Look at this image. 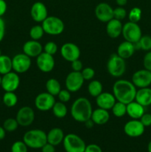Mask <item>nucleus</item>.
Here are the masks:
<instances>
[{
    "instance_id": "1",
    "label": "nucleus",
    "mask_w": 151,
    "mask_h": 152,
    "mask_svg": "<svg viewBox=\"0 0 151 152\" xmlns=\"http://www.w3.org/2000/svg\"><path fill=\"white\" fill-rule=\"evenodd\" d=\"M136 87L131 81L127 80H118L113 86V94L116 101L128 104L135 100Z\"/></svg>"
},
{
    "instance_id": "2",
    "label": "nucleus",
    "mask_w": 151,
    "mask_h": 152,
    "mask_svg": "<svg viewBox=\"0 0 151 152\" xmlns=\"http://www.w3.org/2000/svg\"><path fill=\"white\" fill-rule=\"evenodd\" d=\"M93 107L90 101L86 97H78L73 102L70 108V114L74 120L83 123L91 118Z\"/></svg>"
},
{
    "instance_id": "3",
    "label": "nucleus",
    "mask_w": 151,
    "mask_h": 152,
    "mask_svg": "<svg viewBox=\"0 0 151 152\" xmlns=\"http://www.w3.org/2000/svg\"><path fill=\"white\" fill-rule=\"evenodd\" d=\"M23 141L30 148L39 149L47 142V134L41 129H32L25 133Z\"/></svg>"
},
{
    "instance_id": "4",
    "label": "nucleus",
    "mask_w": 151,
    "mask_h": 152,
    "mask_svg": "<svg viewBox=\"0 0 151 152\" xmlns=\"http://www.w3.org/2000/svg\"><path fill=\"white\" fill-rule=\"evenodd\" d=\"M126 68L125 59L120 57L117 53L110 55L107 63V69L111 77L119 78L124 74Z\"/></svg>"
},
{
    "instance_id": "5",
    "label": "nucleus",
    "mask_w": 151,
    "mask_h": 152,
    "mask_svg": "<svg viewBox=\"0 0 151 152\" xmlns=\"http://www.w3.org/2000/svg\"><path fill=\"white\" fill-rule=\"evenodd\" d=\"M41 26L44 33L48 35L58 36L63 33L65 23L60 18L55 16H48L42 22Z\"/></svg>"
},
{
    "instance_id": "6",
    "label": "nucleus",
    "mask_w": 151,
    "mask_h": 152,
    "mask_svg": "<svg viewBox=\"0 0 151 152\" xmlns=\"http://www.w3.org/2000/svg\"><path fill=\"white\" fill-rule=\"evenodd\" d=\"M62 143L66 152H84L87 145L78 135L73 133L65 135Z\"/></svg>"
},
{
    "instance_id": "7",
    "label": "nucleus",
    "mask_w": 151,
    "mask_h": 152,
    "mask_svg": "<svg viewBox=\"0 0 151 152\" xmlns=\"http://www.w3.org/2000/svg\"><path fill=\"white\" fill-rule=\"evenodd\" d=\"M121 35L123 36L125 41L132 43L137 42L142 37V29L138 23L129 21L128 22H126L123 25Z\"/></svg>"
},
{
    "instance_id": "8",
    "label": "nucleus",
    "mask_w": 151,
    "mask_h": 152,
    "mask_svg": "<svg viewBox=\"0 0 151 152\" xmlns=\"http://www.w3.org/2000/svg\"><path fill=\"white\" fill-rule=\"evenodd\" d=\"M31 58L24 53H17L12 58L13 71L17 74H24L30 68Z\"/></svg>"
},
{
    "instance_id": "9",
    "label": "nucleus",
    "mask_w": 151,
    "mask_h": 152,
    "mask_svg": "<svg viewBox=\"0 0 151 152\" xmlns=\"http://www.w3.org/2000/svg\"><path fill=\"white\" fill-rule=\"evenodd\" d=\"M55 102V96L47 91L38 94L34 99V105L36 108L41 111H47L51 110Z\"/></svg>"
},
{
    "instance_id": "10",
    "label": "nucleus",
    "mask_w": 151,
    "mask_h": 152,
    "mask_svg": "<svg viewBox=\"0 0 151 152\" xmlns=\"http://www.w3.org/2000/svg\"><path fill=\"white\" fill-rule=\"evenodd\" d=\"M20 85V77L15 71L2 75L1 87L5 92H15Z\"/></svg>"
},
{
    "instance_id": "11",
    "label": "nucleus",
    "mask_w": 151,
    "mask_h": 152,
    "mask_svg": "<svg viewBox=\"0 0 151 152\" xmlns=\"http://www.w3.org/2000/svg\"><path fill=\"white\" fill-rule=\"evenodd\" d=\"M84 83V80L81 72L71 71L67 75L65 79V87L71 93L77 92L81 88Z\"/></svg>"
},
{
    "instance_id": "12",
    "label": "nucleus",
    "mask_w": 151,
    "mask_h": 152,
    "mask_svg": "<svg viewBox=\"0 0 151 152\" xmlns=\"http://www.w3.org/2000/svg\"><path fill=\"white\" fill-rule=\"evenodd\" d=\"M60 53L65 60L72 62L73 61L79 59L81 50L77 45L73 42H66L61 47Z\"/></svg>"
},
{
    "instance_id": "13",
    "label": "nucleus",
    "mask_w": 151,
    "mask_h": 152,
    "mask_svg": "<svg viewBox=\"0 0 151 152\" xmlns=\"http://www.w3.org/2000/svg\"><path fill=\"white\" fill-rule=\"evenodd\" d=\"M16 119L19 126L28 127L32 125L35 120V112L31 107L23 106L18 110Z\"/></svg>"
},
{
    "instance_id": "14",
    "label": "nucleus",
    "mask_w": 151,
    "mask_h": 152,
    "mask_svg": "<svg viewBox=\"0 0 151 152\" xmlns=\"http://www.w3.org/2000/svg\"><path fill=\"white\" fill-rule=\"evenodd\" d=\"M131 82L139 88L149 87L151 85V71L146 69L136 71L132 76Z\"/></svg>"
},
{
    "instance_id": "15",
    "label": "nucleus",
    "mask_w": 151,
    "mask_h": 152,
    "mask_svg": "<svg viewBox=\"0 0 151 152\" xmlns=\"http://www.w3.org/2000/svg\"><path fill=\"white\" fill-rule=\"evenodd\" d=\"M145 127L139 120H129L124 124V132L130 137H139L144 132Z\"/></svg>"
},
{
    "instance_id": "16",
    "label": "nucleus",
    "mask_w": 151,
    "mask_h": 152,
    "mask_svg": "<svg viewBox=\"0 0 151 152\" xmlns=\"http://www.w3.org/2000/svg\"><path fill=\"white\" fill-rule=\"evenodd\" d=\"M36 65L41 72H51L55 67V59L53 56L43 51L36 57Z\"/></svg>"
},
{
    "instance_id": "17",
    "label": "nucleus",
    "mask_w": 151,
    "mask_h": 152,
    "mask_svg": "<svg viewBox=\"0 0 151 152\" xmlns=\"http://www.w3.org/2000/svg\"><path fill=\"white\" fill-rule=\"evenodd\" d=\"M95 15L98 20L107 23L113 19V8L106 2H101L95 8Z\"/></svg>"
},
{
    "instance_id": "18",
    "label": "nucleus",
    "mask_w": 151,
    "mask_h": 152,
    "mask_svg": "<svg viewBox=\"0 0 151 152\" xmlns=\"http://www.w3.org/2000/svg\"><path fill=\"white\" fill-rule=\"evenodd\" d=\"M30 16L33 20L41 23L48 16V12L45 4L41 1L33 3L30 8Z\"/></svg>"
},
{
    "instance_id": "19",
    "label": "nucleus",
    "mask_w": 151,
    "mask_h": 152,
    "mask_svg": "<svg viewBox=\"0 0 151 152\" xmlns=\"http://www.w3.org/2000/svg\"><path fill=\"white\" fill-rule=\"evenodd\" d=\"M22 51L30 58L37 57L43 52V46L38 40H28L24 43Z\"/></svg>"
},
{
    "instance_id": "20",
    "label": "nucleus",
    "mask_w": 151,
    "mask_h": 152,
    "mask_svg": "<svg viewBox=\"0 0 151 152\" xmlns=\"http://www.w3.org/2000/svg\"><path fill=\"white\" fill-rule=\"evenodd\" d=\"M116 102L113 94L110 92H102L97 97H96V102L98 108H103L105 110H111L114 104Z\"/></svg>"
},
{
    "instance_id": "21",
    "label": "nucleus",
    "mask_w": 151,
    "mask_h": 152,
    "mask_svg": "<svg viewBox=\"0 0 151 152\" xmlns=\"http://www.w3.org/2000/svg\"><path fill=\"white\" fill-rule=\"evenodd\" d=\"M123 25L120 20L116 19H112L109 22H107L106 32L108 37L112 39L118 38L121 35L122 33Z\"/></svg>"
},
{
    "instance_id": "22",
    "label": "nucleus",
    "mask_w": 151,
    "mask_h": 152,
    "mask_svg": "<svg viewBox=\"0 0 151 152\" xmlns=\"http://www.w3.org/2000/svg\"><path fill=\"white\" fill-rule=\"evenodd\" d=\"M91 119L95 125L103 126L107 123L110 120V113L107 110L98 108L92 112Z\"/></svg>"
},
{
    "instance_id": "23",
    "label": "nucleus",
    "mask_w": 151,
    "mask_h": 152,
    "mask_svg": "<svg viewBox=\"0 0 151 152\" xmlns=\"http://www.w3.org/2000/svg\"><path fill=\"white\" fill-rule=\"evenodd\" d=\"M144 114V107L141 104L133 100V102L127 104V114L133 120H139Z\"/></svg>"
},
{
    "instance_id": "24",
    "label": "nucleus",
    "mask_w": 151,
    "mask_h": 152,
    "mask_svg": "<svg viewBox=\"0 0 151 152\" xmlns=\"http://www.w3.org/2000/svg\"><path fill=\"white\" fill-rule=\"evenodd\" d=\"M136 49L133 43L127 41H124L119 44L117 48L116 53L124 59H127L134 54Z\"/></svg>"
},
{
    "instance_id": "25",
    "label": "nucleus",
    "mask_w": 151,
    "mask_h": 152,
    "mask_svg": "<svg viewBox=\"0 0 151 152\" xmlns=\"http://www.w3.org/2000/svg\"><path fill=\"white\" fill-rule=\"evenodd\" d=\"M65 136V135L62 129L57 127L53 128L47 134V142L56 146L63 142Z\"/></svg>"
},
{
    "instance_id": "26",
    "label": "nucleus",
    "mask_w": 151,
    "mask_h": 152,
    "mask_svg": "<svg viewBox=\"0 0 151 152\" xmlns=\"http://www.w3.org/2000/svg\"><path fill=\"white\" fill-rule=\"evenodd\" d=\"M135 100L144 107L151 105V88H142L137 90L135 97Z\"/></svg>"
},
{
    "instance_id": "27",
    "label": "nucleus",
    "mask_w": 151,
    "mask_h": 152,
    "mask_svg": "<svg viewBox=\"0 0 151 152\" xmlns=\"http://www.w3.org/2000/svg\"><path fill=\"white\" fill-rule=\"evenodd\" d=\"M47 92L53 96H57L60 91L62 90V86L58 80L55 78H50L46 82L45 84Z\"/></svg>"
},
{
    "instance_id": "28",
    "label": "nucleus",
    "mask_w": 151,
    "mask_h": 152,
    "mask_svg": "<svg viewBox=\"0 0 151 152\" xmlns=\"http://www.w3.org/2000/svg\"><path fill=\"white\" fill-rule=\"evenodd\" d=\"M89 94L93 97H97L101 93L103 92V86L99 80H92L87 86Z\"/></svg>"
},
{
    "instance_id": "29",
    "label": "nucleus",
    "mask_w": 151,
    "mask_h": 152,
    "mask_svg": "<svg viewBox=\"0 0 151 152\" xmlns=\"http://www.w3.org/2000/svg\"><path fill=\"white\" fill-rule=\"evenodd\" d=\"M12 71V58L7 55L1 54L0 56V75H4Z\"/></svg>"
},
{
    "instance_id": "30",
    "label": "nucleus",
    "mask_w": 151,
    "mask_h": 152,
    "mask_svg": "<svg viewBox=\"0 0 151 152\" xmlns=\"http://www.w3.org/2000/svg\"><path fill=\"white\" fill-rule=\"evenodd\" d=\"M52 112H53V115L59 119L65 118L68 114V108H67L66 105L64 102H56L52 108Z\"/></svg>"
},
{
    "instance_id": "31",
    "label": "nucleus",
    "mask_w": 151,
    "mask_h": 152,
    "mask_svg": "<svg viewBox=\"0 0 151 152\" xmlns=\"http://www.w3.org/2000/svg\"><path fill=\"white\" fill-rule=\"evenodd\" d=\"M1 100L6 107L13 108L17 104L18 96L15 94V92H4Z\"/></svg>"
},
{
    "instance_id": "32",
    "label": "nucleus",
    "mask_w": 151,
    "mask_h": 152,
    "mask_svg": "<svg viewBox=\"0 0 151 152\" xmlns=\"http://www.w3.org/2000/svg\"><path fill=\"white\" fill-rule=\"evenodd\" d=\"M111 111L115 117L118 118L122 117L127 114V105L123 102L116 101L113 108H111Z\"/></svg>"
},
{
    "instance_id": "33",
    "label": "nucleus",
    "mask_w": 151,
    "mask_h": 152,
    "mask_svg": "<svg viewBox=\"0 0 151 152\" xmlns=\"http://www.w3.org/2000/svg\"><path fill=\"white\" fill-rule=\"evenodd\" d=\"M44 29H43L41 25H36L34 26H33L32 28L30 30V37L31 38V39L33 40H39L40 39L42 38V37L44 36Z\"/></svg>"
},
{
    "instance_id": "34",
    "label": "nucleus",
    "mask_w": 151,
    "mask_h": 152,
    "mask_svg": "<svg viewBox=\"0 0 151 152\" xmlns=\"http://www.w3.org/2000/svg\"><path fill=\"white\" fill-rule=\"evenodd\" d=\"M3 128L7 132H13L17 130L19 123L16 118H7L3 123Z\"/></svg>"
},
{
    "instance_id": "35",
    "label": "nucleus",
    "mask_w": 151,
    "mask_h": 152,
    "mask_svg": "<svg viewBox=\"0 0 151 152\" xmlns=\"http://www.w3.org/2000/svg\"><path fill=\"white\" fill-rule=\"evenodd\" d=\"M142 11L141 8L138 7H133L131 10H130L128 13V19L130 22H136L137 23L138 22L141 20L142 19Z\"/></svg>"
},
{
    "instance_id": "36",
    "label": "nucleus",
    "mask_w": 151,
    "mask_h": 152,
    "mask_svg": "<svg viewBox=\"0 0 151 152\" xmlns=\"http://www.w3.org/2000/svg\"><path fill=\"white\" fill-rule=\"evenodd\" d=\"M141 49L146 51H150L151 50V37L148 35L142 36L139 41Z\"/></svg>"
},
{
    "instance_id": "37",
    "label": "nucleus",
    "mask_w": 151,
    "mask_h": 152,
    "mask_svg": "<svg viewBox=\"0 0 151 152\" xmlns=\"http://www.w3.org/2000/svg\"><path fill=\"white\" fill-rule=\"evenodd\" d=\"M28 147L23 140H18L13 142L11 145L10 151L11 152H28Z\"/></svg>"
},
{
    "instance_id": "38",
    "label": "nucleus",
    "mask_w": 151,
    "mask_h": 152,
    "mask_svg": "<svg viewBox=\"0 0 151 152\" xmlns=\"http://www.w3.org/2000/svg\"><path fill=\"white\" fill-rule=\"evenodd\" d=\"M43 50L45 53H49L50 55H54L58 51V45L54 42H47L44 46H43Z\"/></svg>"
},
{
    "instance_id": "39",
    "label": "nucleus",
    "mask_w": 151,
    "mask_h": 152,
    "mask_svg": "<svg viewBox=\"0 0 151 152\" xmlns=\"http://www.w3.org/2000/svg\"><path fill=\"white\" fill-rule=\"evenodd\" d=\"M127 15V10H126V9L124 7H119V6H118V7L113 9L114 19H116L118 20L121 21L124 19H125Z\"/></svg>"
},
{
    "instance_id": "40",
    "label": "nucleus",
    "mask_w": 151,
    "mask_h": 152,
    "mask_svg": "<svg viewBox=\"0 0 151 152\" xmlns=\"http://www.w3.org/2000/svg\"><path fill=\"white\" fill-rule=\"evenodd\" d=\"M81 73L84 81L85 80H92L95 76V70L93 68H90V67L83 68L81 70Z\"/></svg>"
},
{
    "instance_id": "41",
    "label": "nucleus",
    "mask_w": 151,
    "mask_h": 152,
    "mask_svg": "<svg viewBox=\"0 0 151 152\" xmlns=\"http://www.w3.org/2000/svg\"><path fill=\"white\" fill-rule=\"evenodd\" d=\"M70 93L71 92L69 91L68 89H62L59 93V94L57 95L59 101L64 102V103L69 102L71 98Z\"/></svg>"
},
{
    "instance_id": "42",
    "label": "nucleus",
    "mask_w": 151,
    "mask_h": 152,
    "mask_svg": "<svg viewBox=\"0 0 151 152\" xmlns=\"http://www.w3.org/2000/svg\"><path fill=\"white\" fill-rule=\"evenodd\" d=\"M143 65L144 69L151 71V51H148L144 55L143 59Z\"/></svg>"
},
{
    "instance_id": "43",
    "label": "nucleus",
    "mask_w": 151,
    "mask_h": 152,
    "mask_svg": "<svg viewBox=\"0 0 151 152\" xmlns=\"http://www.w3.org/2000/svg\"><path fill=\"white\" fill-rule=\"evenodd\" d=\"M139 120L144 125V127H149V126H151V114L144 113L142 116V117L139 119Z\"/></svg>"
},
{
    "instance_id": "44",
    "label": "nucleus",
    "mask_w": 151,
    "mask_h": 152,
    "mask_svg": "<svg viewBox=\"0 0 151 152\" xmlns=\"http://www.w3.org/2000/svg\"><path fill=\"white\" fill-rule=\"evenodd\" d=\"M71 68L73 71H78L81 72V70L83 69V64L82 62L79 59L74 60L71 62Z\"/></svg>"
},
{
    "instance_id": "45",
    "label": "nucleus",
    "mask_w": 151,
    "mask_h": 152,
    "mask_svg": "<svg viewBox=\"0 0 151 152\" xmlns=\"http://www.w3.org/2000/svg\"><path fill=\"white\" fill-rule=\"evenodd\" d=\"M84 152H102V149L97 144L91 143L86 145Z\"/></svg>"
},
{
    "instance_id": "46",
    "label": "nucleus",
    "mask_w": 151,
    "mask_h": 152,
    "mask_svg": "<svg viewBox=\"0 0 151 152\" xmlns=\"http://www.w3.org/2000/svg\"><path fill=\"white\" fill-rule=\"evenodd\" d=\"M4 35H5V22L2 17H0V42L4 39Z\"/></svg>"
},
{
    "instance_id": "47",
    "label": "nucleus",
    "mask_w": 151,
    "mask_h": 152,
    "mask_svg": "<svg viewBox=\"0 0 151 152\" xmlns=\"http://www.w3.org/2000/svg\"><path fill=\"white\" fill-rule=\"evenodd\" d=\"M41 152H55L56 149H55L54 145H51V144L47 142L46 144H44L41 148Z\"/></svg>"
},
{
    "instance_id": "48",
    "label": "nucleus",
    "mask_w": 151,
    "mask_h": 152,
    "mask_svg": "<svg viewBox=\"0 0 151 152\" xmlns=\"http://www.w3.org/2000/svg\"><path fill=\"white\" fill-rule=\"evenodd\" d=\"M7 9V4L4 0H0V17L5 14Z\"/></svg>"
},
{
    "instance_id": "49",
    "label": "nucleus",
    "mask_w": 151,
    "mask_h": 152,
    "mask_svg": "<svg viewBox=\"0 0 151 152\" xmlns=\"http://www.w3.org/2000/svg\"><path fill=\"white\" fill-rule=\"evenodd\" d=\"M84 126H85L86 128H87V129H92V128L93 127V126H94V123H93V120H91V119H90V120H87L86 122H84Z\"/></svg>"
},
{
    "instance_id": "50",
    "label": "nucleus",
    "mask_w": 151,
    "mask_h": 152,
    "mask_svg": "<svg viewBox=\"0 0 151 152\" xmlns=\"http://www.w3.org/2000/svg\"><path fill=\"white\" fill-rule=\"evenodd\" d=\"M6 132H7L4 130L3 126H0V140H2L3 139H4L6 136Z\"/></svg>"
},
{
    "instance_id": "51",
    "label": "nucleus",
    "mask_w": 151,
    "mask_h": 152,
    "mask_svg": "<svg viewBox=\"0 0 151 152\" xmlns=\"http://www.w3.org/2000/svg\"><path fill=\"white\" fill-rule=\"evenodd\" d=\"M115 2L119 7H124L127 4V0H115Z\"/></svg>"
},
{
    "instance_id": "52",
    "label": "nucleus",
    "mask_w": 151,
    "mask_h": 152,
    "mask_svg": "<svg viewBox=\"0 0 151 152\" xmlns=\"http://www.w3.org/2000/svg\"><path fill=\"white\" fill-rule=\"evenodd\" d=\"M147 150L148 152H151V140L150 141L149 143H148L147 145Z\"/></svg>"
},
{
    "instance_id": "53",
    "label": "nucleus",
    "mask_w": 151,
    "mask_h": 152,
    "mask_svg": "<svg viewBox=\"0 0 151 152\" xmlns=\"http://www.w3.org/2000/svg\"><path fill=\"white\" fill-rule=\"evenodd\" d=\"M1 79H2V76L0 75V86H1Z\"/></svg>"
},
{
    "instance_id": "54",
    "label": "nucleus",
    "mask_w": 151,
    "mask_h": 152,
    "mask_svg": "<svg viewBox=\"0 0 151 152\" xmlns=\"http://www.w3.org/2000/svg\"><path fill=\"white\" fill-rule=\"evenodd\" d=\"M1 48H0V56H1Z\"/></svg>"
},
{
    "instance_id": "55",
    "label": "nucleus",
    "mask_w": 151,
    "mask_h": 152,
    "mask_svg": "<svg viewBox=\"0 0 151 152\" xmlns=\"http://www.w3.org/2000/svg\"><path fill=\"white\" fill-rule=\"evenodd\" d=\"M1 96H0V101H1Z\"/></svg>"
}]
</instances>
